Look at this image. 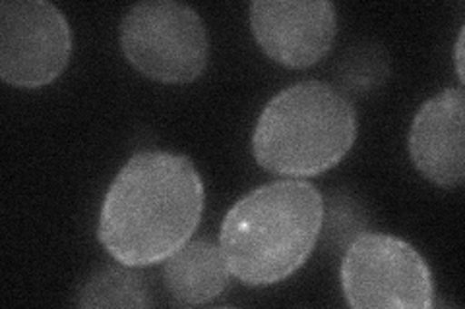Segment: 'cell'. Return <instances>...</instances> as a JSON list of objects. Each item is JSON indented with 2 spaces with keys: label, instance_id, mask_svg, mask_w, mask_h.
Here are the masks:
<instances>
[{
  "label": "cell",
  "instance_id": "obj_6",
  "mask_svg": "<svg viewBox=\"0 0 465 309\" xmlns=\"http://www.w3.org/2000/svg\"><path fill=\"white\" fill-rule=\"evenodd\" d=\"M72 34L64 14L45 0L0 5V78L16 87L54 82L68 64Z\"/></svg>",
  "mask_w": 465,
  "mask_h": 309
},
{
  "label": "cell",
  "instance_id": "obj_9",
  "mask_svg": "<svg viewBox=\"0 0 465 309\" xmlns=\"http://www.w3.org/2000/svg\"><path fill=\"white\" fill-rule=\"evenodd\" d=\"M231 271L220 244L212 240L186 242L165 259L163 283L173 300L202 305L215 300L229 285Z\"/></svg>",
  "mask_w": 465,
  "mask_h": 309
},
{
  "label": "cell",
  "instance_id": "obj_3",
  "mask_svg": "<svg viewBox=\"0 0 465 309\" xmlns=\"http://www.w3.org/2000/svg\"><path fill=\"white\" fill-rule=\"evenodd\" d=\"M355 140L357 114L345 95L322 82H301L262 111L252 155L273 174L307 179L336 167Z\"/></svg>",
  "mask_w": 465,
  "mask_h": 309
},
{
  "label": "cell",
  "instance_id": "obj_5",
  "mask_svg": "<svg viewBox=\"0 0 465 309\" xmlns=\"http://www.w3.org/2000/svg\"><path fill=\"white\" fill-rule=\"evenodd\" d=\"M341 290L357 309L434 305L432 271L417 249L398 237L359 234L349 242L341 261Z\"/></svg>",
  "mask_w": 465,
  "mask_h": 309
},
{
  "label": "cell",
  "instance_id": "obj_2",
  "mask_svg": "<svg viewBox=\"0 0 465 309\" xmlns=\"http://www.w3.org/2000/svg\"><path fill=\"white\" fill-rule=\"evenodd\" d=\"M324 227V198L304 180H280L227 211L220 247L231 275L249 286L282 283L309 259Z\"/></svg>",
  "mask_w": 465,
  "mask_h": 309
},
{
  "label": "cell",
  "instance_id": "obj_10",
  "mask_svg": "<svg viewBox=\"0 0 465 309\" xmlns=\"http://www.w3.org/2000/svg\"><path fill=\"white\" fill-rule=\"evenodd\" d=\"M80 307H148V283L134 267H105L85 278L78 288Z\"/></svg>",
  "mask_w": 465,
  "mask_h": 309
},
{
  "label": "cell",
  "instance_id": "obj_7",
  "mask_svg": "<svg viewBox=\"0 0 465 309\" xmlns=\"http://www.w3.org/2000/svg\"><path fill=\"white\" fill-rule=\"evenodd\" d=\"M336 6L328 0H256L252 34L272 61L309 68L326 56L336 37Z\"/></svg>",
  "mask_w": 465,
  "mask_h": 309
},
{
  "label": "cell",
  "instance_id": "obj_1",
  "mask_svg": "<svg viewBox=\"0 0 465 309\" xmlns=\"http://www.w3.org/2000/svg\"><path fill=\"white\" fill-rule=\"evenodd\" d=\"M206 189L194 163L171 151H140L111 182L101 205L97 238L126 267L169 259L196 232Z\"/></svg>",
  "mask_w": 465,
  "mask_h": 309
},
{
  "label": "cell",
  "instance_id": "obj_11",
  "mask_svg": "<svg viewBox=\"0 0 465 309\" xmlns=\"http://www.w3.org/2000/svg\"><path fill=\"white\" fill-rule=\"evenodd\" d=\"M456 70H458L460 82L463 83V27H461L458 43H456Z\"/></svg>",
  "mask_w": 465,
  "mask_h": 309
},
{
  "label": "cell",
  "instance_id": "obj_4",
  "mask_svg": "<svg viewBox=\"0 0 465 309\" xmlns=\"http://www.w3.org/2000/svg\"><path fill=\"white\" fill-rule=\"evenodd\" d=\"M121 47L138 72L163 83L194 82L210 56L200 14L173 0H150L130 8L121 24Z\"/></svg>",
  "mask_w": 465,
  "mask_h": 309
},
{
  "label": "cell",
  "instance_id": "obj_8",
  "mask_svg": "<svg viewBox=\"0 0 465 309\" xmlns=\"http://www.w3.org/2000/svg\"><path fill=\"white\" fill-rule=\"evenodd\" d=\"M465 97L450 87L429 99L410 130V155L417 170L432 184L458 188L465 176Z\"/></svg>",
  "mask_w": 465,
  "mask_h": 309
}]
</instances>
